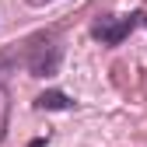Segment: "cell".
Returning <instances> with one entry per match:
<instances>
[{
	"mask_svg": "<svg viewBox=\"0 0 147 147\" xmlns=\"http://www.w3.org/2000/svg\"><path fill=\"white\" fill-rule=\"evenodd\" d=\"M25 46H28L25 67H28L32 77H53V74L60 70L63 53H60V46H53L46 35H35V39H32V42H25Z\"/></svg>",
	"mask_w": 147,
	"mask_h": 147,
	"instance_id": "1",
	"label": "cell"
},
{
	"mask_svg": "<svg viewBox=\"0 0 147 147\" xmlns=\"http://www.w3.org/2000/svg\"><path fill=\"white\" fill-rule=\"evenodd\" d=\"M140 18L144 14H126V18H116V14H109L102 18V21H95V28H91V35L102 42V46H119L126 35H130L137 25H140Z\"/></svg>",
	"mask_w": 147,
	"mask_h": 147,
	"instance_id": "2",
	"label": "cell"
},
{
	"mask_svg": "<svg viewBox=\"0 0 147 147\" xmlns=\"http://www.w3.org/2000/svg\"><path fill=\"white\" fill-rule=\"evenodd\" d=\"M35 109H46V112H67V109H74V102L63 95V91H42V95L35 98Z\"/></svg>",
	"mask_w": 147,
	"mask_h": 147,
	"instance_id": "3",
	"label": "cell"
},
{
	"mask_svg": "<svg viewBox=\"0 0 147 147\" xmlns=\"http://www.w3.org/2000/svg\"><path fill=\"white\" fill-rule=\"evenodd\" d=\"M46 144H49V140H46V137H35V140H32V144H28V147H46Z\"/></svg>",
	"mask_w": 147,
	"mask_h": 147,
	"instance_id": "4",
	"label": "cell"
},
{
	"mask_svg": "<svg viewBox=\"0 0 147 147\" xmlns=\"http://www.w3.org/2000/svg\"><path fill=\"white\" fill-rule=\"evenodd\" d=\"M32 7H42V4H53V0H28Z\"/></svg>",
	"mask_w": 147,
	"mask_h": 147,
	"instance_id": "5",
	"label": "cell"
},
{
	"mask_svg": "<svg viewBox=\"0 0 147 147\" xmlns=\"http://www.w3.org/2000/svg\"><path fill=\"white\" fill-rule=\"evenodd\" d=\"M144 25H147V14H144Z\"/></svg>",
	"mask_w": 147,
	"mask_h": 147,
	"instance_id": "6",
	"label": "cell"
}]
</instances>
